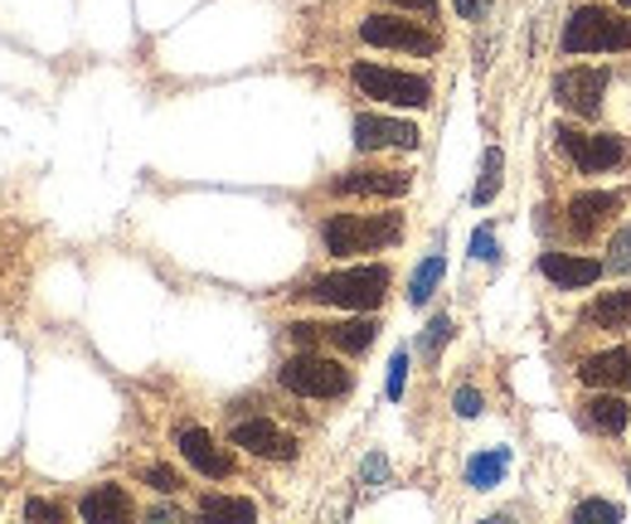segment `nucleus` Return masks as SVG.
Returning a JSON list of instances; mask_svg holds the SVG:
<instances>
[{
  "label": "nucleus",
  "instance_id": "obj_4",
  "mask_svg": "<svg viewBox=\"0 0 631 524\" xmlns=\"http://www.w3.org/2000/svg\"><path fill=\"white\" fill-rule=\"evenodd\" d=\"M287 394L297 398H340L350 394V370L340 360H325V355H291L282 370H277Z\"/></svg>",
  "mask_w": 631,
  "mask_h": 524
},
{
  "label": "nucleus",
  "instance_id": "obj_21",
  "mask_svg": "<svg viewBox=\"0 0 631 524\" xmlns=\"http://www.w3.org/2000/svg\"><path fill=\"white\" fill-rule=\"evenodd\" d=\"M200 515H204V520H258V505H253V501H238V495H204V501H200Z\"/></svg>",
  "mask_w": 631,
  "mask_h": 524
},
{
  "label": "nucleus",
  "instance_id": "obj_6",
  "mask_svg": "<svg viewBox=\"0 0 631 524\" xmlns=\"http://www.w3.org/2000/svg\"><path fill=\"white\" fill-rule=\"evenodd\" d=\"M558 151L574 161L582 175H607L612 165L627 161V146L622 137H607V131H574V127H558Z\"/></svg>",
  "mask_w": 631,
  "mask_h": 524
},
{
  "label": "nucleus",
  "instance_id": "obj_33",
  "mask_svg": "<svg viewBox=\"0 0 631 524\" xmlns=\"http://www.w3.org/2000/svg\"><path fill=\"white\" fill-rule=\"evenodd\" d=\"M321 335H325V325H311V321H297V325H291V340H297V345H316Z\"/></svg>",
  "mask_w": 631,
  "mask_h": 524
},
{
  "label": "nucleus",
  "instance_id": "obj_30",
  "mask_svg": "<svg viewBox=\"0 0 631 524\" xmlns=\"http://www.w3.org/2000/svg\"><path fill=\"white\" fill-rule=\"evenodd\" d=\"M452 408H457V418H477V413H481V394H477V388H457Z\"/></svg>",
  "mask_w": 631,
  "mask_h": 524
},
{
  "label": "nucleus",
  "instance_id": "obj_32",
  "mask_svg": "<svg viewBox=\"0 0 631 524\" xmlns=\"http://www.w3.org/2000/svg\"><path fill=\"white\" fill-rule=\"evenodd\" d=\"M24 515H30V520H64V510H58L54 501H30V505H24Z\"/></svg>",
  "mask_w": 631,
  "mask_h": 524
},
{
  "label": "nucleus",
  "instance_id": "obj_24",
  "mask_svg": "<svg viewBox=\"0 0 631 524\" xmlns=\"http://www.w3.org/2000/svg\"><path fill=\"white\" fill-rule=\"evenodd\" d=\"M607 272H631V228L607 243Z\"/></svg>",
  "mask_w": 631,
  "mask_h": 524
},
{
  "label": "nucleus",
  "instance_id": "obj_28",
  "mask_svg": "<svg viewBox=\"0 0 631 524\" xmlns=\"http://www.w3.org/2000/svg\"><path fill=\"white\" fill-rule=\"evenodd\" d=\"M146 481H151V491H161V495H175L180 491V477L170 467H146Z\"/></svg>",
  "mask_w": 631,
  "mask_h": 524
},
{
  "label": "nucleus",
  "instance_id": "obj_11",
  "mask_svg": "<svg viewBox=\"0 0 631 524\" xmlns=\"http://www.w3.org/2000/svg\"><path fill=\"white\" fill-rule=\"evenodd\" d=\"M234 447H243V452H253V457H263V461H291V457H297V437L282 432L277 423H267V418L238 423V428H234Z\"/></svg>",
  "mask_w": 631,
  "mask_h": 524
},
{
  "label": "nucleus",
  "instance_id": "obj_1",
  "mask_svg": "<svg viewBox=\"0 0 631 524\" xmlns=\"http://www.w3.org/2000/svg\"><path fill=\"white\" fill-rule=\"evenodd\" d=\"M321 238H325V253L355 258V253H374L404 238V218L398 214H331Z\"/></svg>",
  "mask_w": 631,
  "mask_h": 524
},
{
  "label": "nucleus",
  "instance_id": "obj_20",
  "mask_svg": "<svg viewBox=\"0 0 631 524\" xmlns=\"http://www.w3.org/2000/svg\"><path fill=\"white\" fill-rule=\"evenodd\" d=\"M505 467H510V452H505V447L471 457V461H467V485H477V491H491V485H501Z\"/></svg>",
  "mask_w": 631,
  "mask_h": 524
},
{
  "label": "nucleus",
  "instance_id": "obj_31",
  "mask_svg": "<svg viewBox=\"0 0 631 524\" xmlns=\"http://www.w3.org/2000/svg\"><path fill=\"white\" fill-rule=\"evenodd\" d=\"M452 6H457L461 20H485L491 15V0H452Z\"/></svg>",
  "mask_w": 631,
  "mask_h": 524
},
{
  "label": "nucleus",
  "instance_id": "obj_29",
  "mask_svg": "<svg viewBox=\"0 0 631 524\" xmlns=\"http://www.w3.org/2000/svg\"><path fill=\"white\" fill-rule=\"evenodd\" d=\"M471 258L495 263V234H491V228H477V234H471Z\"/></svg>",
  "mask_w": 631,
  "mask_h": 524
},
{
  "label": "nucleus",
  "instance_id": "obj_23",
  "mask_svg": "<svg viewBox=\"0 0 631 524\" xmlns=\"http://www.w3.org/2000/svg\"><path fill=\"white\" fill-rule=\"evenodd\" d=\"M437 282H442V253H428V258L418 263V272H413V282H408V301H413V307H423V301L437 291Z\"/></svg>",
  "mask_w": 631,
  "mask_h": 524
},
{
  "label": "nucleus",
  "instance_id": "obj_36",
  "mask_svg": "<svg viewBox=\"0 0 631 524\" xmlns=\"http://www.w3.org/2000/svg\"><path fill=\"white\" fill-rule=\"evenodd\" d=\"M175 515H180L175 505H156V510H151V520H175Z\"/></svg>",
  "mask_w": 631,
  "mask_h": 524
},
{
  "label": "nucleus",
  "instance_id": "obj_22",
  "mask_svg": "<svg viewBox=\"0 0 631 524\" xmlns=\"http://www.w3.org/2000/svg\"><path fill=\"white\" fill-rule=\"evenodd\" d=\"M501 170H505V156H501V146H491V151L481 156V180H477V190H471V200L491 204L495 194H501Z\"/></svg>",
  "mask_w": 631,
  "mask_h": 524
},
{
  "label": "nucleus",
  "instance_id": "obj_3",
  "mask_svg": "<svg viewBox=\"0 0 631 524\" xmlns=\"http://www.w3.org/2000/svg\"><path fill=\"white\" fill-rule=\"evenodd\" d=\"M564 49L568 54H617V49H631V20L602 6H582L564 24Z\"/></svg>",
  "mask_w": 631,
  "mask_h": 524
},
{
  "label": "nucleus",
  "instance_id": "obj_19",
  "mask_svg": "<svg viewBox=\"0 0 631 524\" xmlns=\"http://www.w3.org/2000/svg\"><path fill=\"white\" fill-rule=\"evenodd\" d=\"M374 335H379V321H340V325H325V340H331L335 350H345V355H364V350L374 345Z\"/></svg>",
  "mask_w": 631,
  "mask_h": 524
},
{
  "label": "nucleus",
  "instance_id": "obj_9",
  "mask_svg": "<svg viewBox=\"0 0 631 524\" xmlns=\"http://www.w3.org/2000/svg\"><path fill=\"white\" fill-rule=\"evenodd\" d=\"M418 127L413 121H398V117H374V113H360L355 117V146L360 151H418Z\"/></svg>",
  "mask_w": 631,
  "mask_h": 524
},
{
  "label": "nucleus",
  "instance_id": "obj_37",
  "mask_svg": "<svg viewBox=\"0 0 631 524\" xmlns=\"http://www.w3.org/2000/svg\"><path fill=\"white\" fill-rule=\"evenodd\" d=\"M622 6H631V0H622Z\"/></svg>",
  "mask_w": 631,
  "mask_h": 524
},
{
  "label": "nucleus",
  "instance_id": "obj_25",
  "mask_svg": "<svg viewBox=\"0 0 631 524\" xmlns=\"http://www.w3.org/2000/svg\"><path fill=\"white\" fill-rule=\"evenodd\" d=\"M452 331H457V325H452V316H437V321L428 325V335H423V355H437V350H442L447 345V340H452Z\"/></svg>",
  "mask_w": 631,
  "mask_h": 524
},
{
  "label": "nucleus",
  "instance_id": "obj_35",
  "mask_svg": "<svg viewBox=\"0 0 631 524\" xmlns=\"http://www.w3.org/2000/svg\"><path fill=\"white\" fill-rule=\"evenodd\" d=\"M388 6H404V10H418V15H437V0H388Z\"/></svg>",
  "mask_w": 631,
  "mask_h": 524
},
{
  "label": "nucleus",
  "instance_id": "obj_15",
  "mask_svg": "<svg viewBox=\"0 0 631 524\" xmlns=\"http://www.w3.org/2000/svg\"><path fill=\"white\" fill-rule=\"evenodd\" d=\"M578 379L592 388H631V350H607L578 364Z\"/></svg>",
  "mask_w": 631,
  "mask_h": 524
},
{
  "label": "nucleus",
  "instance_id": "obj_34",
  "mask_svg": "<svg viewBox=\"0 0 631 524\" xmlns=\"http://www.w3.org/2000/svg\"><path fill=\"white\" fill-rule=\"evenodd\" d=\"M384 457H370V461H364V471H360V481H370V485H379L384 481Z\"/></svg>",
  "mask_w": 631,
  "mask_h": 524
},
{
  "label": "nucleus",
  "instance_id": "obj_8",
  "mask_svg": "<svg viewBox=\"0 0 631 524\" xmlns=\"http://www.w3.org/2000/svg\"><path fill=\"white\" fill-rule=\"evenodd\" d=\"M554 97L578 117H598L607 97V73L602 68H564L554 78Z\"/></svg>",
  "mask_w": 631,
  "mask_h": 524
},
{
  "label": "nucleus",
  "instance_id": "obj_12",
  "mask_svg": "<svg viewBox=\"0 0 631 524\" xmlns=\"http://www.w3.org/2000/svg\"><path fill=\"white\" fill-rule=\"evenodd\" d=\"M180 457H185L200 477H214V481H224L228 471H234V457H228L204 428H185V432H180Z\"/></svg>",
  "mask_w": 631,
  "mask_h": 524
},
{
  "label": "nucleus",
  "instance_id": "obj_27",
  "mask_svg": "<svg viewBox=\"0 0 631 524\" xmlns=\"http://www.w3.org/2000/svg\"><path fill=\"white\" fill-rule=\"evenodd\" d=\"M574 520H622V510H617L612 501H582L574 510Z\"/></svg>",
  "mask_w": 631,
  "mask_h": 524
},
{
  "label": "nucleus",
  "instance_id": "obj_16",
  "mask_svg": "<svg viewBox=\"0 0 631 524\" xmlns=\"http://www.w3.org/2000/svg\"><path fill=\"white\" fill-rule=\"evenodd\" d=\"M78 515L88 524H121L131 520V495L121 491V485H97L78 501Z\"/></svg>",
  "mask_w": 631,
  "mask_h": 524
},
{
  "label": "nucleus",
  "instance_id": "obj_13",
  "mask_svg": "<svg viewBox=\"0 0 631 524\" xmlns=\"http://www.w3.org/2000/svg\"><path fill=\"white\" fill-rule=\"evenodd\" d=\"M413 175L404 170H345V175L335 180V194H384V200H398V194H408Z\"/></svg>",
  "mask_w": 631,
  "mask_h": 524
},
{
  "label": "nucleus",
  "instance_id": "obj_5",
  "mask_svg": "<svg viewBox=\"0 0 631 524\" xmlns=\"http://www.w3.org/2000/svg\"><path fill=\"white\" fill-rule=\"evenodd\" d=\"M355 88L364 97H379V103H394V107H428L432 103V88L428 78L418 73H398V68H379V64H355L350 68Z\"/></svg>",
  "mask_w": 631,
  "mask_h": 524
},
{
  "label": "nucleus",
  "instance_id": "obj_14",
  "mask_svg": "<svg viewBox=\"0 0 631 524\" xmlns=\"http://www.w3.org/2000/svg\"><path fill=\"white\" fill-rule=\"evenodd\" d=\"M539 272L549 277L554 287H592L602 277V263H592V258H574V253H544L539 258Z\"/></svg>",
  "mask_w": 631,
  "mask_h": 524
},
{
  "label": "nucleus",
  "instance_id": "obj_2",
  "mask_svg": "<svg viewBox=\"0 0 631 524\" xmlns=\"http://www.w3.org/2000/svg\"><path fill=\"white\" fill-rule=\"evenodd\" d=\"M307 301H321V307H345V311H374L388 297V267H345V272L316 277V282L301 291Z\"/></svg>",
  "mask_w": 631,
  "mask_h": 524
},
{
  "label": "nucleus",
  "instance_id": "obj_10",
  "mask_svg": "<svg viewBox=\"0 0 631 524\" xmlns=\"http://www.w3.org/2000/svg\"><path fill=\"white\" fill-rule=\"evenodd\" d=\"M622 194L617 190H588V194H574V200H568V234H574L578 243L582 238H592V234H602L607 228V218H612L617 210H622Z\"/></svg>",
  "mask_w": 631,
  "mask_h": 524
},
{
  "label": "nucleus",
  "instance_id": "obj_17",
  "mask_svg": "<svg viewBox=\"0 0 631 524\" xmlns=\"http://www.w3.org/2000/svg\"><path fill=\"white\" fill-rule=\"evenodd\" d=\"M582 325H602V331H631V287L602 291L598 301L582 307Z\"/></svg>",
  "mask_w": 631,
  "mask_h": 524
},
{
  "label": "nucleus",
  "instance_id": "obj_26",
  "mask_svg": "<svg viewBox=\"0 0 631 524\" xmlns=\"http://www.w3.org/2000/svg\"><path fill=\"white\" fill-rule=\"evenodd\" d=\"M404 384H408V350H398L388 360V398H404Z\"/></svg>",
  "mask_w": 631,
  "mask_h": 524
},
{
  "label": "nucleus",
  "instance_id": "obj_7",
  "mask_svg": "<svg viewBox=\"0 0 631 524\" xmlns=\"http://www.w3.org/2000/svg\"><path fill=\"white\" fill-rule=\"evenodd\" d=\"M360 40L374 49H408V54H437L442 49L437 34L418 30L413 20H398V15H370L360 24Z\"/></svg>",
  "mask_w": 631,
  "mask_h": 524
},
{
  "label": "nucleus",
  "instance_id": "obj_18",
  "mask_svg": "<svg viewBox=\"0 0 631 524\" xmlns=\"http://www.w3.org/2000/svg\"><path fill=\"white\" fill-rule=\"evenodd\" d=\"M627 398H617V394H592L588 404H582V423H588V428H598V432H622L627 428Z\"/></svg>",
  "mask_w": 631,
  "mask_h": 524
}]
</instances>
